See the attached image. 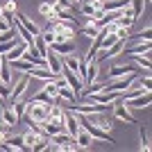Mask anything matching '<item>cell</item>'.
Returning a JSON list of instances; mask_svg holds the SVG:
<instances>
[{
	"mask_svg": "<svg viewBox=\"0 0 152 152\" xmlns=\"http://www.w3.org/2000/svg\"><path fill=\"white\" fill-rule=\"evenodd\" d=\"M45 136H48L45 132H34V129H30V132L23 136V143L27 145V150L39 152V150H43L45 143H48V139H45Z\"/></svg>",
	"mask_w": 152,
	"mask_h": 152,
	"instance_id": "3",
	"label": "cell"
},
{
	"mask_svg": "<svg viewBox=\"0 0 152 152\" xmlns=\"http://www.w3.org/2000/svg\"><path fill=\"white\" fill-rule=\"evenodd\" d=\"M77 121H80V127H84V129H86V132H89L93 139H98V141H107V143H116V141L109 136L107 129H102L98 123L91 121L89 114H77Z\"/></svg>",
	"mask_w": 152,
	"mask_h": 152,
	"instance_id": "1",
	"label": "cell"
},
{
	"mask_svg": "<svg viewBox=\"0 0 152 152\" xmlns=\"http://www.w3.org/2000/svg\"><path fill=\"white\" fill-rule=\"evenodd\" d=\"M55 2H57L61 9H70V7H73V0H55Z\"/></svg>",
	"mask_w": 152,
	"mask_h": 152,
	"instance_id": "31",
	"label": "cell"
},
{
	"mask_svg": "<svg viewBox=\"0 0 152 152\" xmlns=\"http://www.w3.org/2000/svg\"><path fill=\"white\" fill-rule=\"evenodd\" d=\"M14 16H16V18H18V20H20V23H23V27H25V30H27V32H30L32 37H37L39 32H41V30H39V27H37V25H34V23H32V20H30V18H27V16H25V14H14Z\"/></svg>",
	"mask_w": 152,
	"mask_h": 152,
	"instance_id": "16",
	"label": "cell"
},
{
	"mask_svg": "<svg viewBox=\"0 0 152 152\" xmlns=\"http://www.w3.org/2000/svg\"><path fill=\"white\" fill-rule=\"evenodd\" d=\"M0 80L12 86V66H9V61L5 57H2V64H0Z\"/></svg>",
	"mask_w": 152,
	"mask_h": 152,
	"instance_id": "17",
	"label": "cell"
},
{
	"mask_svg": "<svg viewBox=\"0 0 152 152\" xmlns=\"http://www.w3.org/2000/svg\"><path fill=\"white\" fill-rule=\"evenodd\" d=\"M134 66H114V68L109 70V80H116V77H121V75H127V73H134Z\"/></svg>",
	"mask_w": 152,
	"mask_h": 152,
	"instance_id": "18",
	"label": "cell"
},
{
	"mask_svg": "<svg viewBox=\"0 0 152 152\" xmlns=\"http://www.w3.org/2000/svg\"><path fill=\"white\" fill-rule=\"evenodd\" d=\"M43 57H45V64H48V68H50L52 73H57V75H59V73H61V57H59L57 52L52 50L50 45H48V50H45Z\"/></svg>",
	"mask_w": 152,
	"mask_h": 152,
	"instance_id": "9",
	"label": "cell"
},
{
	"mask_svg": "<svg viewBox=\"0 0 152 152\" xmlns=\"http://www.w3.org/2000/svg\"><path fill=\"white\" fill-rule=\"evenodd\" d=\"M75 141L77 143H80V148H89L91 143H93V136H91L89 132H86V129H84V127H80V129H77V134H75Z\"/></svg>",
	"mask_w": 152,
	"mask_h": 152,
	"instance_id": "14",
	"label": "cell"
},
{
	"mask_svg": "<svg viewBox=\"0 0 152 152\" xmlns=\"http://www.w3.org/2000/svg\"><path fill=\"white\" fill-rule=\"evenodd\" d=\"M12 27H14V23H12V20H7L5 16H0V32H9Z\"/></svg>",
	"mask_w": 152,
	"mask_h": 152,
	"instance_id": "29",
	"label": "cell"
},
{
	"mask_svg": "<svg viewBox=\"0 0 152 152\" xmlns=\"http://www.w3.org/2000/svg\"><path fill=\"white\" fill-rule=\"evenodd\" d=\"M75 2H84V0H75Z\"/></svg>",
	"mask_w": 152,
	"mask_h": 152,
	"instance_id": "34",
	"label": "cell"
},
{
	"mask_svg": "<svg viewBox=\"0 0 152 152\" xmlns=\"http://www.w3.org/2000/svg\"><path fill=\"white\" fill-rule=\"evenodd\" d=\"M61 121H64V127H66V132H68L70 136H75L77 129H80V121H77V114H75V111H70V109H64Z\"/></svg>",
	"mask_w": 152,
	"mask_h": 152,
	"instance_id": "6",
	"label": "cell"
},
{
	"mask_svg": "<svg viewBox=\"0 0 152 152\" xmlns=\"http://www.w3.org/2000/svg\"><path fill=\"white\" fill-rule=\"evenodd\" d=\"M0 118H2V123H7L9 127H14L16 123H18V116H16V111H14L12 104H9V107H2V111H0Z\"/></svg>",
	"mask_w": 152,
	"mask_h": 152,
	"instance_id": "11",
	"label": "cell"
},
{
	"mask_svg": "<svg viewBox=\"0 0 152 152\" xmlns=\"http://www.w3.org/2000/svg\"><path fill=\"white\" fill-rule=\"evenodd\" d=\"M150 100H152L150 91H143V93L134 95V98H127V100H123V102H125L127 107H139V109H143V107H150Z\"/></svg>",
	"mask_w": 152,
	"mask_h": 152,
	"instance_id": "8",
	"label": "cell"
},
{
	"mask_svg": "<svg viewBox=\"0 0 152 152\" xmlns=\"http://www.w3.org/2000/svg\"><path fill=\"white\" fill-rule=\"evenodd\" d=\"M52 102H39V100H30L25 104V118L32 123H41L48 118V107H50Z\"/></svg>",
	"mask_w": 152,
	"mask_h": 152,
	"instance_id": "2",
	"label": "cell"
},
{
	"mask_svg": "<svg viewBox=\"0 0 152 152\" xmlns=\"http://www.w3.org/2000/svg\"><path fill=\"white\" fill-rule=\"evenodd\" d=\"M43 91H45L48 95H50V98H52L55 102H57V84H55V82H48V84L43 86Z\"/></svg>",
	"mask_w": 152,
	"mask_h": 152,
	"instance_id": "21",
	"label": "cell"
},
{
	"mask_svg": "<svg viewBox=\"0 0 152 152\" xmlns=\"http://www.w3.org/2000/svg\"><path fill=\"white\" fill-rule=\"evenodd\" d=\"M61 75H64V80H66V84L73 89V93L80 98V93H82V80L77 77V73H75V70H70L66 64H61Z\"/></svg>",
	"mask_w": 152,
	"mask_h": 152,
	"instance_id": "4",
	"label": "cell"
},
{
	"mask_svg": "<svg viewBox=\"0 0 152 152\" xmlns=\"http://www.w3.org/2000/svg\"><path fill=\"white\" fill-rule=\"evenodd\" d=\"M127 32H129L127 27H121V25H118V30H116V37H118V39H127V37H129Z\"/></svg>",
	"mask_w": 152,
	"mask_h": 152,
	"instance_id": "30",
	"label": "cell"
},
{
	"mask_svg": "<svg viewBox=\"0 0 152 152\" xmlns=\"http://www.w3.org/2000/svg\"><path fill=\"white\" fill-rule=\"evenodd\" d=\"M139 82H141V86H143V89H148V91H150V75H143V77L139 80Z\"/></svg>",
	"mask_w": 152,
	"mask_h": 152,
	"instance_id": "32",
	"label": "cell"
},
{
	"mask_svg": "<svg viewBox=\"0 0 152 152\" xmlns=\"http://www.w3.org/2000/svg\"><path fill=\"white\" fill-rule=\"evenodd\" d=\"M41 37H43L45 45H50V43H55V32H52V30H43V32H41Z\"/></svg>",
	"mask_w": 152,
	"mask_h": 152,
	"instance_id": "27",
	"label": "cell"
},
{
	"mask_svg": "<svg viewBox=\"0 0 152 152\" xmlns=\"http://www.w3.org/2000/svg\"><path fill=\"white\" fill-rule=\"evenodd\" d=\"M9 95H12V86L0 80V98H2V100H9Z\"/></svg>",
	"mask_w": 152,
	"mask_h": 152,
	"instance_id": "22",
	"label": "cell"
},
{
	"mask_svg": "<svg viewBox=\"0 0 152 152\" xmlns=\"http://www.w3.org/2000/svg\"><path fill=\"white\" fill-rule=\"evenodd\" d=\"M41 127H43V132L48 134V136H55V134H59V132H66L64 121L61 118H52V116H48L45 121H41Z\"/></svg>",
	"mask_w": 152,
	"mask_h": 152,
	"instance_id": "5",
	"label": "cell"
},
{
	"mask_svg": "<svg viewBox=\"0 0 152 152\" xmlns=\"http://www.w3.org/2000/svg\"><path fill=\"white\" fill-rule=\"evenodd\" d=\"M57 98L68 100V104H70V102H77V95L73 93V89H70L68 84H64V86H59V89H57Z\"/></svg>",
	"mask_w": 152,
	"mask_h": 152,
	"instance_id": "15",
	"label": "cell"
},
{
	"mask_svg": "<svg viewBox=\"0 0 152 152\" xmlns=\"http://www.w3.org/2000/svg\"><path fill=\"white\" fill-rule=\"evenodd\" d=\"M129 7H132L134 18H139V16H141V12H143V0H129Z\"/></svg>",
	"mask_w": 152,
	"mask_h": 152,
	"instance_id": "20",
	"label": "cell"
},
{
	"mask_svg": "<svg viewBox=\"0 0 152 152\" xmlns=\"http://www.w3.org/2000/svg\"><path fill=\"white\" fill-rule=\"evenodd\" d=\"M27 86H30V75L25 73V75H23V77L18 80V84H16V86H12V95H9V100H12V102H16V100L20 98V95L25 93V89H27Z\"/></svg>",
	"mask_w": 152,
	"mask_h": 152,
	"instance_id": "10",
	"label": "cell"
},
{
	"mask_svg": "<svg viewBox=\"0 0 152 152\" xmlns=\"http://www.w3.org/2000/svg\"><path fill=\"white\" fill-rule=\"evenodd\" d=\"M14 45H16V39H9V41H2L0 43V55H7V52L12 50Z\"/></svg>",
	"mask_w": 152,
	"mask_h": 152,
	"instance_id": "23",
	"label": "cell"
},
{
	"mask_svg": "<svg viewBox=\"0 0 152 152\" xmlns=\"http://www.w3.org/2000/svg\"><path fill=\"white\" fill-rule=\"evenodd\" d=\"M25 50H27V43L23 41V43H16L12 50L7 52V55H2V57H5L7 61H14V59H20V57H23V52H25Z\"/></svg>",
	"mask_w": 152,
	"mask_h": 152,
	"instance_id": "12",
	"label": "cell"
},
{
	"mask_svg": "<svg viewBox=\"0 0 152 152\" xmlns=\"http://www.w3.org/2000/svg\"><path fill=\"white\" fill-rule=\"evenodd\" d=\"M2 14H16V0H7V5L2 7Z\"/></svg>",
	"mask_w": 152,
	"mask_h": 152,
	"instance_id": "28",
	"label": "cell"
},
{
	"mask_svg": "<svg viewBox=\"0 0 152 152\" xmlns=\"http://www.w3.org/2000/svg\"><path fill=\"white\" fill-rule=\"evenodd\" d=\"M52 2H55V0H52ZM52 2H43V5L39 7V12H41V16H45V18H48V16L52 14Z\"/></svg>",
	"mask_w": 152,
	"mask_h": 152,
	"instance_id": "26",
	"label": "cell"
},
{
	"mask_svg": "<svg viewBox=\"0 0 152 152\" xmlns=\"http://www.w3.org/2000/svg\"><path fill=\"white\" fill-rule=\"evenodd\" d=\"M141 150H143V152L150 150V143H148V129H145V127H141Z\"/></svg>",
	"mask_w": 152,
	"mask_h": 152,
	"instance_id": "24",
	"label": "cell"
},
{
	"mask_svg": "<svg viewBox=\"0 0 152 152\" xmlns=\"http://www.w3.org/2000/svg\"><path fill=\"white\" fill-rule=\"evenodd\" d=\"M50 48L57 55H68V52H75V45H73V41H59V43H50Z\"/></svg>",
	"mask_w": 152,
	"mask_h": 152,
	"instance_id": "13",
	"label": "cell"
},
{
	"mask_svg": "<svg viewBox=\"0 0 152 152\" xmlns=\"http://www.w3.org/2000/svg\"><path fill=\"white\" fill-rule=\"evenodd\" d=\"M111 107H114V116L116 118H118V121H125V123H136L134 121V116L129 114V109H127V104L125 102L121 100V98H118V100H114V104H111Z\"/></svg>",
	"mask_w": 152,
	"mask_h": 152,
	"instance_id": "7",
	"label": "cell"
},
{
	"mask_svg": "<svg viewBox=\"0 0 152 152\" xmlns=\"http://www.w3.org/2000/svg\"><path fill=\"white\" fill-rule=\"evenodd\" d=\"M0 16H2V7H0Z\"/></svg>",
	"mask_w": 152,
	"mask_h": 152,
	"instance_id": "33",
	"label": "cell"
},
{
	"mask_svg": "<svg viewBox=\"0 0 152 152\" xmlns=\"http://www.w3.org/2000/svg\"><path fill=\"white\" fill-rule=\"evenodd\" d=\"M25 104H27V102H18V100H16V102L12 104V107H14V111H16V116H18V118H23V114H25Z\"/></svg>",
	"mask_w": 152,
	"mask_h": 152,
	"instance_id": "25",
	"label": "cell"
},
{
	"mask_svg": "<svg viewBox=\"0 0 152 152\" xmlns=\"http://www.w3.org/2000/svg\"><path fill=\"white\" fill-rule=\"evenodd\" d=\"M82 32H84V34H86L89 39H93L95 34L100 32V27H98V23H95V20H91V18H89V23H86V25L82 27Z\"/></svg>",
	"mask_w": 152,
	"mask_h": 152,
	"instance_id": "19",
	"label": "cell"
}]
</instances>
